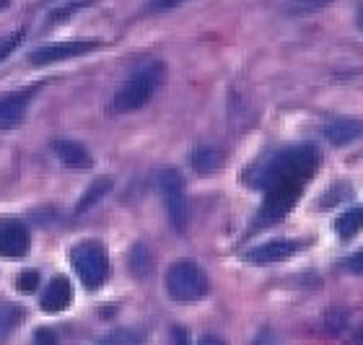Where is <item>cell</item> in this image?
<instances>
[{
    "label": "cell",
    "mask_w": 363,
    "mask_h": 345,
    "mask_svg": "<svg viewBox=\"0 0 363 345\" xmlns=\"http://www.w3.org/2000/svg\"><path fill=\"white\" fill-rule=\"evenodd\" d=\"M319 166V150L314 146H296V148L283 150L267 164L262 174V187L272 182H294V185H306L309 177L317 172Z\"/></svg>",
    "instance_id": "1"
},
{
    "label": "cell",
    "mask_w": 363,
    "mask_h": 345,
    "mask_svg": "<svg viewBox=\"0 0 363 345\" xmlns=\"http://www.w3.org/2000/svg\"><path fill=\"white\" fill-rule=\"evenodd\" d=\"M164 73H167V68L156 60L143 65L140 70H135L128 81L122 83L120 91L114 94V112H138L140 106L148 104L153 94H156V89L161 86V81H164Z\"/></svg>",
    "instance_id": "2"
},
{
    "label": "cell",
    "mask_w": 363,
    "mask_h": 345,
    "mask_svg": "<svg viewBox=\"0 0 363 345\" xmlns=\"http://www.w3.org/2000/svg\"><path fill=\"white\" fill-rule=\"evenodd\" d=\"M70 265L86 288H99L109 275V255L101 241L89 239L70 249Z\"/></svg>",
    "instance_id": "3"
},
{
    "label": "cell",
    "mask_w": 363,
    "mask_h": 345,
    "mask_svg": "<svg viewBox=\"0 0 363 345\" xmlns=\"http://www.w3.org/2000/svg\"><path fill=\"white\" fill-rule=\"evenodd\" d=\"M167 291L174 301L192 304L208 293V275L192 260H177L167 273Z\"/></svg>",
    "instance_id": "4"
},
{
    "label": "cell",
    "mask_w": 363,
    "mask_h": 345,
    "mask_svg": "<svg viewBox=\"0 0 363 345\" xmlns=\"http://www.w3.org/2000/svg\"><path fill=\"white\" fill-rule=\"evenodd\" d=\"M159 187L164 195V205L169 213V224L177 234L187 231L189 221V205H187V192H184V180L177 169H164L159 174Z\"/></svg>",
    "instance_id": "5"
},
{
    "label": "cell",
    "mask_w": 363,
    "mask_h": 345,
    "mask_svg": "<svg viewBox=\"0 0 363 345\" xmlns=\"http://www.w3.org/2000/svg\"><path fill=\"white\" fill-rule=\"evenodd\" d=\"M96 47H99V42H94V39H76V42L45 45V47H37V50L29 55V62H31V65H52V62L89 55V53H94Z\"/></svg>",
    "instance_id": "6"
},
{
    "label": "cell",
    "mask_w": 363,
    "mask_h": 345,
    "mask_svg": "<svg viewBox=\"0 0 363 345\" xmlns=\"http://www.w3.org/2000/svg\"><path fill=\"white\" fill-rule=\"evenodd\" d=\"M31 247V234L21 221H0V257H23Z\"/></svg>",
    "instance_id": "7"
},
{
    "label": "cell",
    "mask_w": 363,
    "mask_h": 345,
    "mask_svg": "<svg viewBox=\"0 0 363 345\" xmlns=\"http://www.w3.org/2000/svg\"><path fill=\"white\" fill-rule=\"evenodd\" d=\"M303 244L296 239H272L265 241V244H259L255 247L252 252H247V263L252 265H275L280 260H286V257L296 255Z\"/></svg>",
    "instance_id": "8"
},
{
    "label": "cell",
    "mask_w": 363,
    "mask_h": 345,
    "mask_svg": "<svg viewBox=\"0 0 363 345\" xmlns=\"http://www.w3.org/2000/svg\"><path fill=\"white\" fill-rule=\"evenodd\" d=\"M322 133H325V138L333 146H348V143H356L363 138V120H356V117H335V120L325 122Z\"/></svg>",
    "instance_id": "9"
},
{
    "label": "cell",
    "mask_w": 363,
    "mask_h": 345,
    "mask_svg": "<svg viewBox=\"0 0 363 345\" xmlns=\"http://www.w3.org/2000/svg\"><path fill=\"white\" fill-rule=\"evenodd\" d=\"M52 150L57 153L62 164L70 166V169H91L94 166V158H91L89 148L81 146L78 141H70V138H55Z\"/></svg>",
    "instance_id": "10"
},
{
    "label": "cell",
    "mask_w": 363,
    "mask_h": 345,
    "mask_svg": "<svg viewBox=\"0 0 363 345\" xmlns=\"http://www.w3.org/2000/svg\"><path fill=\"white\" fill-rule=\"evenodd\" d=\"M70 301H73V285L68 283V278H52L50 283H47L45 293H42V309L55 314V312H65L70 307Z\"/></svg>",
    "instance_id": "11"
},
{
    "label": "cell",
    "mask_w": 363,
    "mask_h": 345,
    "mask_svg": "<svg viewBox=\"0 0 363 345\" xmlns=\"http://www.w3.org/2000/svg\"><path fill=\"white\" fill-rule=\"evenodd\" d=\"M34 91H37V86L16 91V94H8V97L0 99V128H11V125H16V122L21 120L31 97H34Z\"/></svg>",
    "instance_id": "12"
},
{
    "label": "cell",
    "mask_w": 363,
    "mask_h": 345,
    "mask_svg": "<svg viewBox=\"0 0 363 345\" xmlns=\"http://www.w3.org/2000/svg\"><path fill=\"white\" fill-rule=\"evenodd\" d=\"M361 229H363V205L345 210V213L335 221V231H337L340 239H353Z\"/></svg>",
    "instance_id": "13"
},
{
    "label": "cell",
    "mask_w": 363,
    "mask_h": 345,
    "mask_svg": "<svg viewBox=\"0 0 363 345\" xmlns=\"http://www.w3.org/2000/svg\"><path fill=\"white\" fill-rule=\"evenodd\" d=\"M189 164H192V169H195V172L211 174L220 166V153L216 148H211V146H203V148H197L195 153H192Z\"/></svg>",
    "instance_id": "14"
},
{
    "label": "cell",
    "mask_w": 363,
    "mask_h": 345,
    "mask_svg": "<svg viewBox=\"0 0 363 345\" xmlns=\"http://www.w3.org/2000/svg\"><path fill=\"white\" fill-rule=\"evenodd\" d=\"M109 190H112V180H109V177H104V180L94 182V185L89 187V192H86V195L81 197V200H78L76 213H86V210H89L91 205H96L99 200H101V197H104L106 192H109Z\"/></svg>",
    "instance_id": "15"
},
{
    "label": "cell",
    "mask_w": 363,
    "mask_h": 345,
    "mask_svg": "<svg viewBox=\"0 0 363 345\" xmlns=\"http://www.w3.org/2000/svg\"><path fill=\"white\" fill-rule=\"evenodd\" d=\"M130 268H133V273H135L138 278H145L153 270L151 255H148V249H145L143 244H135L133 255H130Z\"/></svg>",
    "instance_id": "16"
},
{
    "label": "cell",
    "mask_w": 363,
    "mask_h": 345,
    "mask_svg": "<svg viewBox=\"0 0 363 345\" xmlns=\"http://www.w3.org/2000/svg\"><path fill=\"white\" fill-rule=\"evenodd\" d=\"M333 0H286V11L291 16H309L319 8L330 6Z\"/></svg>",
    "instance_id": "17"
},
{
    "label": "cell",
    "mask_w": 363,
    "mask_h": 345,
    "mask_svg": "<svg viewBox=\"0 0 363 345\" xmlns=\"http://www.w3.org/2000/svg\"><path fill=\"white\" fill-rule=\"evenodd\" d=\"M21 317H23L21 309L11 307V304H0V340H3L8 332L13 330Z\"/></svg>",
    "instance_id": "18"
},
{
    "label": "cell",
    "mask_w": 363,
    "mask_h": 345,
    "mask_svg": "<svg viewBox=\"0 0 363 345\" xmlns=\"http://www.w3.org/2000/svg\"><path fill=\"white\" fill-rule=\"evenodd\" d=\"M140 340H143V335L135 330H114L99 345H140Z\"/></svg>",
    "instance_id": "19"
},
{
    "label": "cell",
    "mask_w": 363,
    "mask_h": 345,
    "mask_svg": "<svg viewBox=\"0 0 363 345\" xmlns=\"http://www.w3.org/2000/svg\"><path fill=\"white\" fill-rule=\"evenodd\" d=\"M16 288L23 293H31L39 288V273L37 270H23L18 273V278H16Z\"/></svg>",
    "instance_id": "20"
},
{
    "label": "cell",
    "mask_w": 363,
    "mask_h": 345,
    "mask_svg": "<svg viewBox=\"0 0 363 345\" xmlns=\"http://www.w3.org/2000/svg\"><path fill=\"white\" fill-rule=\"evenodd\" d=\"M86 3H89V0H73V3H70V6H65V8H57V11H52V13H50V18H47V21H50V23L65 21V18H68V16L73 13V11H78V8H84Z\"/></svg>",
    "instance_id": "21"
},
{
    "label": "cell",
    "mask_w": 363,
    "mask_h": 345,
    "mask_svg": "<svg viewBox=\"0 0 363 345\" xmlns=\"http://www.w3.org/2000/svg\"><path fill=\"white\" fill-rule=\"evenodd\" d=\"M21 39H23V31H16V34H11L8 39H3V42H0V62L6 60L8 55H11L16 47L21 45Z\"/></svg>",
    "instance_id": "22"
},
{
    "label": "cell",
    "mask_w": 363,
    "mask_h": 345,
    "mask_svg": "<svg viewBox=\"0 0 363 345\" xmlns=\"http://www.w3.org/2000/svg\"><path fill=\"white\" fill-rule=\"evenodd\" d=\"M182 3H187V0H148V11H153V13H164V11L179 8Z\"/></svg>",
    "instance_id": "23"
},
{
    "label": "cell",
    "mask_w": 363,
    "mask_h": 345,
    "mask_svg": "<svg viewBox=\"0 0 363 345\" xmlns=\"http://www.w3.org/2000/svg\"><path fill=\"white\" fill-rule=\"evenodd\" d=\"M34 345H57V338H55L52 330L42 327V330L34 332Z\"/></svg>",
    "instance_id": "24"
},
{
    "label": "cell",
    "mask_w": 363,
    "mask_h": 345,
    "mask_svg": "<svg viewBox=\"0 0 363 345\" xmlns=\"http://www.w3.org/2000/svg\"><path fill=\"white\" fill-rule=\"evenodd\" d=\"M345 268H348L350 273H358V275H363V249H358L356 255H350L348 260H345Z\"/></svg>",
    "instance_id": "25"
},
{
    "label": "cell",
    "mask_w": 363,
    "mask_h": 345,
    "mask_svg": "<svg viewBox=\"0 0 363 345\" xmlns=\"http://www.w3.org/2000/svg\"><path fill=\"white\" fill-rule=\"evenodd\" d=\"M174 343L177 345H192V343H189L187 330H182V327H174Z\"/></svg>",
    "instance_id": "26"
},
{
    "label": "cell",
    "mask_w": 363,
    "mask_h": 345,
    "mask_svg": "<svg viewBox=\"0 0 363 345\" xmlns=\"http://www.w3.org/2000/svg\"><path fill=\"white\" fill-rule=\"evenodd\" d=\"M197 345H226V343H223L220 338H216V335H203Z\"/></svg>",
    "instance_id": "27"
},
{
    "label": "cell",
    "mask_w": 363,
    "mask_h": 345,
    "mask_svg": "<svg viewBox=\"0 0 363 345\" xmlns=\"http://www.w3.org/2000/svg\"><path fill=\"white\" fill-rule=\"evenodd\" d=\"M358 23H361V29H363V6H361V11H358Z\"/></svg>",
    "instance_id": "28"
},
{
    "label": "cell",
    "mask_w": 363,
    "mask_h": 345,
    "mask_svg": "<svg viewBox=\"0 0 363 345\" xmlns=\"http://www.w3.org/2000/svg\"><path fill=\"white\" fill-rule=\"evenodd\" d=\"M358 340L363 343V324H361V330H358Z\"/></svg>",
    "instance_id": "29"
},
{
    "label": "cell",
    "mask_w": 363,
    "mask_h": 345,
    "mask_svg": "<svg viewBox=\"0 0 363 345\" xmlns=\"http://www.w3.org/2000/svg\"><path fill=\"white\" fill-rule=\"evenodd\" d=\"M6 3H8V0H0V8H3V6H6Z\"/></svg>",
    "instance_id": "30"
},
{
    "label": "cell",
    "mask_w": 363,
    "mask_h": 345,
    "mask_svg": "<svg viewBox=\"0 0 363 345\" xmlns=\"http://www.w3.org/2000/svg\"><path fill=\"white\" fill-rule=\"evenodd\" d=\"M257 345H270V343H265V340H259V343Z\"/></svg>",
    "instance_id": "31"
}]
</instances>
